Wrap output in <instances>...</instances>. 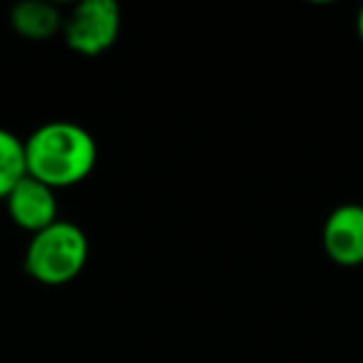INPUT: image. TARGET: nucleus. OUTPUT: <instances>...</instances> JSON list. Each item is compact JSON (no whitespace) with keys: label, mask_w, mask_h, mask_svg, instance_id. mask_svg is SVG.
Listing matches in <instances>:
<instances>
[{"label":"nucleus","mask_w":363,"mask_h":363,"mask_svg":"<svg viewBox=\"0 0 363 363\" xmlns=\"http://www.w3.org/2000/svg\"><path fill=\"white\" fill-rule=\"evenodd\" d=\"M90 259V239L80 224L57 219L43 232L28 239L23 254V269L35 284L65 286L75 281Z\"/></svg>","instance_id":"obj_2"},{"label":"nucleus","mask_w":363,"mask_h":363,"mask_svg":"<svg viewBox=\"0 0 363 363\" xmlns=\"http://www.w3.org/2000/svg\"><path fill=\"white\" fill-rule=\"evenodd\" d=\"M62 23H65V18L60 16V11L52 3H45V0L18 3L11 13L13 30L30 43H43L55 38L57 33H62Z\"/></svg>","instance_id":"obj_6"},{"label":"nucleus","mask_w":363,"mask_h":363,"mask_svg":"<svg viewBox=\"0 0 363 363\" xmlns=\"http://www.w3.org/2000/svg\"><path fill=\"white\" fill-rule=\"evenodd\" d=\"M23 177H28L26 142L16 132L0 127V199H6Z\"/></svg>","instance_id":"obj_7"},{"label":"nucleus","mask_w":363,"mask_h":363,"mask_svg":"<svg viewBox=\"0 0 363 363\" xmlns=\"http://www.w3.org/2000/svg\"><path fill=\"white\" fill-rule=\"evenodd\" d=\"M28 177L50 189L77 187L97 164V142L90 130L72 120H50L26 137Z\"/></svg>","instance_id":"obj_1"},{"label":"nucleus","mask_w":363,"mask_h":363,"mask_svg":"<svg viewBox=\"0 0 363 363\" xmlns=\"http://www.w3.org/2000/svg\"><path fill=\"white\" fill-rule=\"evenodd\" d=\"M3 202H6L8 219L30 237L60 219L57 192L33 177H23Z\"/></svg>","instance_id":"obj_5"},{"label":"nucleus","mask_w":363,"mask_h":363,"mask_svg":"<svg viewBox=\"0 0 363 363\" xmlns=\"http://www.w3.org/2000/svg\"><path fill=\"white\" fill-rule=\"evenodd\" d=\"M356 35H358V40L363 43V6H361V11L356 13Z\"/></svg>","instance_id":"obj_8"},{"label":"nucleus","mask_w":363,"mask_h":363,"mask_svg":"<svg viewBox=\"0 0 363 363\" xmlns=\"http://www.w3.org/2000/svg\"><path fill=\"white\" fill-rule=\"evenodd\" d=\"M321 247L336 267L353 269L363 264V204L346 202L336 207L321 227Z\"/></svg>","instance_id":"obj_4"},{"label":"nucleus","mask_w":363,"mask_h":363,"mask_svg":"<svg viewBox=\"0 0 363 363\" xmlns=\"http://www.w3.org/2000/svg\"><path fill=\"white\" fill-rule=\"evenodd\" d=\"M122 30V11L115 0H82L65 16L62 40L72 52L95 57L117 43Z\"/></svg>","instance_id":"obj_3"}]
</instances>
